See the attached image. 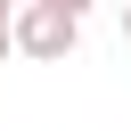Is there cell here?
<instances>
[{
  "label": "cell",
  "instance_id": "6da1fadb",
  "mask_svg": "<svg viewBox=\"0 0 131 131\" xmlns=\"http://www.w3.org/2000/svg\"><path fill=\"white\" fill-rule=\"evenodd\" d=\"M8 41H16V57H33V66H66V57L82 49V16L57 8V0H16Z\"/></svg>",
  "mask_w": 131,
  "mask_h": 131
},
{
  "label": "cell",
  "instance_id": "7a4b0ae2",
  "mask_svg": "<svg viewBox=\"0 0 131 131\" xmlns=\"http://www.w3.org/2000/svg\"><path fill=\"white\" fill-rule=\"evenodd\" d=\"M8 57H16V41H8V25H0V66H8Z\"/></svg>",
  "mask_w": 131,
  "mask_h": 131
},
{
  "label": "cell",
  "instance_id": "3957f363",
  "mask_svg": "<svg viewBox=\"0 0 131 131\" xmlns=\"http://www.w3.org/2000/svg\"><path fill=\"white\" fill-rule=\"evenodd\" d=\"M57 8H74V16H90V0H57Z\"/></svg>",
  "mask_w": 131,
  "mask_h": 131
},
{
  "label": "cell",
  "instance_id": "277c9868",
  "mask_svg": "<svg viewBox=\"0 0 131 131\" xmlns=\"http://www.w3.org/2000/svg\"><path fill=\"white\" fill-rule=\"evenodd\" d=\"M123 41H131V0H123Z\"/></svg>",
  "mask_w": 131,
  "mask_h": 131
},
{
  "label": "cell",
  "instance_id": "5b68a950",
  "mask_svg": "<svg viewBox=\"0 0 131 131\" xmlns=\"http://www.w3.org/2000/svg\"><path fill=\"white\" fill-rule=\"evenodd\" d=\"M8 16H16V0H0V25H8Z\"/></svg>",
  "mask_w": 131,
  "mask_h": 131
}]
</instances>
